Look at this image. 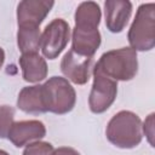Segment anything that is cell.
<instances>
[{"label":"cell","instance_id":"obj_14","mask_svg":"<svg viewBox=\"0 0 155 155\" xmlns=\"http://www.w3.org/2000/svg\"><path fill=\"white\" fill-rule=\"evenodd\" d=\"M17 45L22 53H38L41 45L40 27L19 25L17 31Z\"/></svg>","mask_w":155,"mask_h":155},{"label":"cell","instance_id":"obj_5","mask_svg":"<svg viewBox=\"0 0 155 155\" xmlns=\"http://www.w3.org/2000/svg\"><path fill=\"white\" fill-rule=\"evenodd\" d=\"M70 40V27L62 18L51 21L41 33L40 50L45 58L56 59Z\"/></svg>","mask_w":155,"mask_h":155},{"label":"cell","instance_id":"obj_15","mask_svg":"<svg viewBox=\"0 0 155 155\" xmlns=\"http://www.w3.org/2000/svg\"><path fill=\"white\" fill-rule=\"evenodd\" d=\"M101 17L102 12L97 2L84 1L78 6L75 11V25L85 28H98L101 23Z\"/></svg>","mask_w":155,"mask_h":155},{"label":"cell","instance_id":"obj_3","mask_svg":"<svg viewBox=\"0 0 155 155\" xmlns=\"http://www.w3.org/2000/svg\"><path fill=\"white\" fill-rule=\"evenodd\" d=\"M127 39L136 52L150 51L155 46V4H142L130 27Z\"/></svg>","mask_w":155,"mask_h":155},{"label":"cell","instance_id":"obj_6","mask_svg":"<svg viewBox=\"0 0 155 155\" xmlns=\"http://www.w3.org/2000/svg\"><path fill=\"white\" fill-rule=\"evenodd\" d=\"M117 94V82L93 69V84L88 97L90 110L94 114L107 111Z\"/></svg>","mask_w":155,"mask_h":155},{"label":"cell","instance_id":"obj_11","mask_svg":"<svg viewBox=\"0 0 155 155\" xmlns=\"http://www.w3.org/2000/svg\"><path fill=\"white\" fill-rule=\"evenodd\" d=\"M102 41L98 28L74 27L71 35V48L75 53L84 57H93Z\"/></svg>","mask_w":155,"mask_h":155},{"label":"cell","instance_id":"obj_17","mask_svg":"<svg viewBox=\"0 0 155 155\" xmlns=\"http://www.w3.org/2000/svg\"><path fill=\"white\" fill-rule=\"evenodd\" d=\"M53 145L48 142H33L25 145L23 155H51L53 153Z\"/></svg>","mask_w":155,"mask_h":155},{"label":"cell","instance_id":"obj_16","mask_svg":"<svg viewBox=\"0 0 155 155\" xmlns=\"http://www.w3.org/2000/svg\"><path fill=\"white\" fill-rule=\"evenodd\" d=\"M15 109L10 105H0V138L7 137L8 130L13 122Z\"/></svg>","mask_w":155,"mask_h":155},{"label":"cell","instance_id":"obj_9","mask_svg":"<svg viewBox=\"0 0 155 155\" xmlns=\"http://www.w3.org/2000/svg\"><path fill=\"white\" fill-rule=\"evenodd\" d=\"M54 2L48 0H23L17 5V24L36 25L44 22Z\"/></svg>","mask_w":155,"mask_h":155},{"label":"cell","instance_id":"obj_20","mask_svg":"<svg viewBox=\"0 0 155 155\" xmlns=\"http://www.w3.org/2000/svg\"><path fill=\"white\" fill-rule=\"evenodd\" d=\"M4 61H5V52H4V50L0 47V69H1L2 64H4Z\"/></svg>","mask_w":155,"mask_h":155},{"label":"cell","instance_id":"obj_21","mask_svg":"<svg viewBox=\"0 0 155 155\" xmlns=\"http://www.w3.org/2000/svg\"><path fill=\"white\" fill-rule=\"evenodd\" d=\"M0 155H10V154H8L7 151H5V150H1V149H0Z\"/></svg>","mask_w":155,"mask_h":155},{"label":"cell","instance_id":"obj_8","mask_svg":"<svg viewBox=\"0 0 155 155\" xmlns=\"http://www.w3.org/2000/svg\"><path fill=\"white\" fill-rule=\"evenodd\" d=\"M46 136V127L39 120H23L13 121L7 139L17 148H22L29 143L40 140Z\"/></svg>","mask_w":155,"mask_h":155},{"label":"cell","instance_id":"obj_18","mask_svg":"<svg viewBox=\"0 0 155 155\" xmlns=\"http://www.w3.org/2000/svg\"><path fill=\"white\" fill-rule=\"evenodd\" d=\"M142 130L144 131L145 136L148 137L149 143L153 147V144H154L153 143V136H154V113H151L148 116V119L144 121V126H142Z\"/></svg>","mask_w":155,"mask_h":155},{"label":"cell","instance_id":"obj_7","mask_svg":"<svg viewBox=\"0 0 155 155\" xmlns=\"http://www.w3.org/2000/svg\"><path fill=\"white\" fill-rule=\"evenodd\" d=\"M92 64L93 57H84L69 50L61 61V71L73 84L85 85L90 80Z\"/></svg>","mask_w":155,"mask_h":155},{"label":"cell","instance_id":"obj_19","mask_svg":"<svg viewBox=\"0 0 155 155\" xmlns=\"http://www.w3.org/2000/svg\"><path fill=\"white\" fill-rule=\"evenodd\" d=\"M51 155H80V153L70 147H61L58 149H54Z\"/></svg>","mask_w":155,"mask_h":155},{"label":"cell","instance_id":"obj_2","mask_svg":"<svg viewBox=\"0 0 155 155\" xmlns=\"http://www.w3.org/2000/svg\"><path fill=\"white\" fill-rule=\"evenodd\" d=\"M93 69L116 82L130 81L138 71L137 52L131 47L110 50L101 56Z\"/></svg>","mask_w":155,"mask_h":155},{"label":"cell","instance_id":"obj_12","mask_svg":"<svg viewBox=\"0 0 155 155\" xmlns=\"http://www.w3.org/2000/svg\"><path fill=\"white\" fill-rule=\"evenodd\" d=\"M23 80L27 82H40L47 76V64L39 53H22L19 57Z\"/></svg>","mask_w":155,"mask_h":155},{"label":"cell","instance_id":"obj_10","mask_svg":"<svg viewBox=\"0 0 155 155\" xmlns=\"http://www.w3.org/2000/svg\"><path fill=\"white\" fill-rule=\"evenodd\" d=\"M132 15V2L127 0H107L104 2L105 25L110 33H121Z\"/></svg>","mask_w":155,"mask_h":155},{"label":"cell","instance_id":"obj_4","mask_svg":"<svg viewBox=\"0 0 155 155\" xmlns=\"http://www.w3.org/2000/svg\"><path fill=\"white\" fill-rule=\"evenodd\" d=\"M42 96L46 111L57 115L71 111L76 103L74 87L62 76H52L42 84Z\"/></svg>","mask_w":155,"mask_h":155},{"label":"cell","instance_id":"obj_13","mask_svg":"<svg viewBox=\"0 0 155 155\" xmlns=\"http://www.w3.org/2000/svg\"><path fill=\"white\" fill-rule=\"evenodd\" d=\"M17 107L27 114L47 113L44 103L42 85H33L23 87L17 98Z\"/></svg>","mask_w":155,"mask_h":155},{"label":"cell","instance_id":"obj_1","mask_svg":"<svg viewBox=\"0 0 155 155\" xmlns=\"http://www.w3.org/2000/svg\"><path fill=\"white\" fill-rule=\"evenodd\" d=\"M107 139L120 149H132L140 144L143 138L142 120L130 110L116 113L105 128Z\"/></svg>","mask_w":155,"mask_h":155}]
</instances>
